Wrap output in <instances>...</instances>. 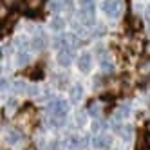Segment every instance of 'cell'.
I'll return each mask as SVG.
<instances>
[{"label":"cell","instance_id":"obj_14","mask_svg":"<svg viewBox=\"0 0 150 150\" xmlns=\"http://www.w3.org/2000/svg\"><path fill=\"white\" fill-rule=\"evenodd\" d=\"M89 112H91L92 116H100V114H101V107H100V103H92V105L89 107Z\"/></svg>","mask_w":150,"mask_h":150},{"label":"cell","instance_id":"obj_17","mask_svg":"<svg viewBox=\"0 0 150 150\" xmlns=\"http://www.w3.org/2000/svg\"><path fill=\"white\" fill-rule=\"evenodd\" d=\"M16 62H18V65H24L25 62H29V54H24V52H22V54H20V58H18Z\"/></svg>","mask_w":150,"mask_h":150},{"label":"cell","instance_id":"obj_15","mask_svg":"<svg viewBox=\"0 0 150 150\" xmlns=\"http://www.w3.org/2000/svg\"><path fill=\"white\" fill-rule=\"evenodd\" d=\"M44 40H45V38H44V35H42V36L38 35V36L35 38V44H33V47H35V49H42V47L45 45V42H44Z\"/></svg>","mask_w":150,"mask_h":150},{"label":"cell","instance_id":"obj_1","mask_svg":"<svg viewBox=\"0 0 150 150\" xmlns=\"http://www.w3.org/2000/svg\"><path fill=\"white\" fill-rule=\"evenodd\" d=\"M49 110H51V116H52V123H62L65 120L67 112H69V105H67V101L56 98L49 105Z\"/></svg>","mask_w":150,"mask_h":150},{"label":"cell","instance_id":"obj_16","mask_svg":"<svg viewBox=\"0 0 150 150\" xmlns=\"http://www.w3.org/2000/svg\"><path fill=\"white\" fill-rule=\"evenodd\" d=\"M81 9H94V0H80Z\"/></svg>","mask_w":150,"mask_h":150},{"label":"cell","instance_id":"obj_13","mask_svg":"<svg viewBox=\"0 0 150 150\" xmlns=\"http://www.w3.org/2000/svg\"><path fill=\"white\" fill-rule=\"evenodd\" d=\"M7 137H9V141L11 143H16V141H20V132L18 130H9V134H7Z\"/></svg>","mask_w":150,"mask_h":150},{"label":"cell","instance_id":"obj_6","mask_svg":"<svg viewBox=\"0 0 150 150\" xmlns=\"http://www.w3.org/2000/svg\"><path fill=\"white\" fill-rule=\"evenodd\" d=\"M56 62L60 63L62 67H67V65H71V62H72L71 51H69V49H65V51H60V52H58V56H56Z\"/></svg>","mask_w":150,"mask_h":150},{"label":"cell","instance_id":"obj_11","mask_svg":"<svg viewBox=\"0 0 150 150\" xmlns=\"http://www.w3.org/2000/svg\"><path fill=\"white\" fill-rule=\"evenodd\" d=\"M128 116V107H120L114 114V120H123V117Z\"/></svg>","mask_w":150,"mask_h":150},{"label":"cell","instance_id":"obj_8","mask_svg":"<svg viewBox=\"0 0 150 150\" xmlns=\"http://www.w3.org/2000/svg\"><path fill=\"white\" fill-rule=\"evenodd\" d=\"M110 143H112V137L109 134H101L94 139V145L98 148H107V146H110Z\"/></svg>","mask_w":150,"mask_h":150},{"label":"cell","instance_id":"obj_10","mask_svg":"<svg viewBox=\"0 0 150 150\" xmlns=\"http://www.w3.org/2000/svg\"><path fill=\"white\" fill-rule=\"evenodd\" d=\"M51 27L54 29V31H62L63 27H65V22H63V18L56 16V18H52V20H51Z\"/></svg>","mask_w":150,"mask_h":150},{"label":"cell","instance_id":"obj_12","mask_svg":"<svg viewBox=\"0 0 150 150\" xmlns=\"http://www.w3.org/2000/svg\"><path fill=\"white\" fill-rule=\"evenodd\" d=\"M117 132H120L125 139H130L132 137V127H120V128H117Z\"/></svg>","mask_w":150,"mask_h":150},{"label":"cell","instance_id":"obj_5","mask_svg":"<svg viewBox=\"0 0 150 150\" xmlns=\"http://www.w3.org/2000/svg\"><path fill=\"white\" fill-rule=\"evenodd\" d=\"M78 67H80V71H83V72L91 71V67H92V56L89 54V52H85V54L80 56V60H78Z\"/></svg>","mask_w":150,"mask_h":150},{"label":"cell","instance_id":"obj_7","mask_svg":"<svg viewBox=\"0 0 150 150\" xmlns=\"http://www.w3.org/2000/svg\"><path fill=\"white\" fill-rule=\"evenodd\" d=\"M83 146V139L80 136H71L67 137V148L69 150H81Z\"/></svg>","mask_w":150,"mask_h":150},{"label":"cell","instance_id":"obj_4","mask_svg":"<svg viewBox=\"0 0 150 150\" xmlns=\"http://www.w3.org/2000/svg\"><path fill=\"white\" fill-rule=\"evenodd\" d=\"M69 98H71V101H72V103H78V101L83 98V87H81L80 83L72 85V87L69 89Z\"/></svg>","mask_w":150,"mask_h":150},{"label":"cell","instance_id":"obj_2","mask_svg":"<svg viewBox=\"0 0 150 150\" xmlns=\"http://www.w3.org/2000/svg\"><path fill=\"white\" fill-rule=\"evenodd\" d=\"M101 9L110 16H120L123 11V4H121V0H105L101 4Z\"/></svg>","mask_w":150,"mask_h":150},{"label":"cell","instance_id":"obj_3","mask_svg":"<svg viewBox=\"0 0 150 150\" xmlns=\"http://www.w3.org/2000/svg\"><path fill=\"white\" fill-rule=\"evenodd\" d=\"M100 67L103 72H112L114 71V60L110 54H103L100 56Z\"/></svg>","mask_w":150,"mask_h":150},{"label":"cell","instance_id":"obj_9","mask_svg":"<svg viewBox=\"0 0 150 150\" xmlns=\"http://www.w3.org/2000/svg\"><path fill=\"white\" fill-rule=\"evenodd\" d=\"M71 36H62V38H56L54 40V47H58L60 51H65V49H69V44H71Z\"/></svg>","mask_w":150,"mask_h":150}]
</instances>
